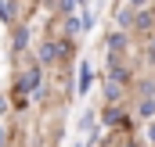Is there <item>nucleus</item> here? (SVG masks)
Segmentation results:
<instances>
[{
	"instance_id": "1",
	"label": "nucleus",
	"mask_w": 155,
	"mask_h": 147,
	"mask_svg": "<svg viewBox=\"0 0 155 147\" xmlns=\"http://www.w3.org/2000/svg\"><path fill=\"white\" fill-rule=\"evenodd\" d=\"M58 54H61V43H47V47H40V58H43V61H54Z\"/></svg>"
},
{
	"instance_id": "2",
	"label": "nucleus",
	"mask_w": 155,
	"mask_h": 147,
	"mask_svg": "<svg viewBox=\"0 0 155 147\" xmlns=\"http://www.w3.org/2000/svg\"><path fill=\"white\" fill-rule=\"evenodd\" d=\"M87 86H90V65L79 68V90H87Z\"/></svg>"
},
{
	"instance_id": "3",
	"label": "nucleus",
	"mask_w": 155,
	"mask_h": 147,
	"mask_svg": "<svg viewBox=\"0 0 155 147\" xmlns=\"http://www.w3.org/2000/svg\"><path fill=\"white\" fill-rule=\"evenodd\" d=\"M22 43H25V29H18V33H15V50H22Z\"/></svg>"
},
{
	"instance_id": "4",
	"label": "nucleus",
	"mask_w": 155,
	"mask_h": 147,
	"mask_svg": "<svg viewBox=\"0 0 155 147\" xmlns=\"http://www.w3.org/2000/svg\"><path fill=\"white\" fill-rule=\"evenodd\" d=\"M148 133H152V140H155V126H152V129H148Z\"/></svg>"
},
{
	"instance_id": "5",
	"label": "nucleus",
	"mask_w": 155,
	"mask_h": 147,
	"mask_svg": "<svg viewBox=\"0 0 155 147\" xmlns=\"http://www.w3.org/2000/svg\"><path fill=\"white\" fill-rule=\"evenodd\" d=\"M152 61H155V43H152Z\"/></svg>"
}]
</instances>
